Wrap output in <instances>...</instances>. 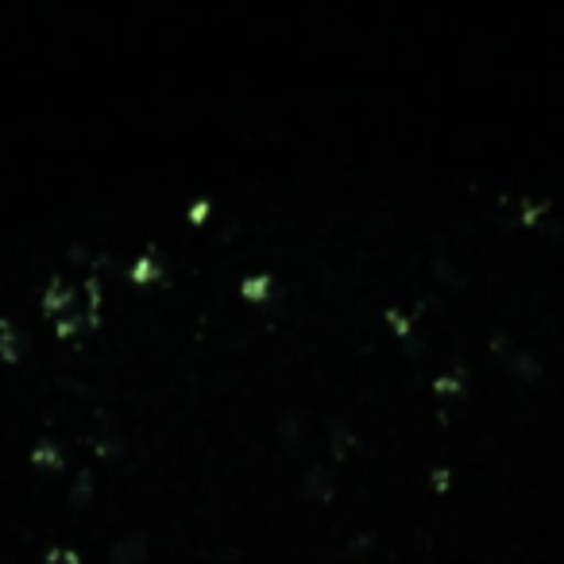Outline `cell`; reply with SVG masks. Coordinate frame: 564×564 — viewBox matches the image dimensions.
Wrapping results in <instances>:
<instances>
[{"mask_svg":"<svg viewBox=\"0 0 564 564\" xmlns=\"http://www.w3.org/2000/svg\"><path fill=\"white\" fill-rule=\"evenodd\" d=\"M32 464H40V468L55 471V468H63V453H58V445H55V441H43V445H35Z\"/></svg>","mask_w":564,"mask_h":564,"instance_id":"4","label":"cell"},{"mask_svg":"<svg viewBox=\"0 0 564 564\" xmlns=\"http://www.w3.org/2000/svg\"><path fill=\"white\" fill-rule=\"evenodd\" d=\"M47 564H78V553H70V549H51Z\"/></svg>","mask_w":564,"mask_h":564,"instance_id":"7","label":"cell"},{"mask_svg":"<svg viewBox=\"0 0 564 564\" xmlns=\"http://www.w3.org/2000/svg\"><path fill=\"white\" fill-rule=\"evenodd\" d=\"M89 487H94V484H89V476H82L78 479V487H74V507H86V502H89Z\"/></svg>","mask_w":564,"mask_h":564,"instance_id":"6","label":"cell"},{"mask_svg":"<svg viewBox=\"0 0 564 564\" xmlns=\"http://www.w3.org/2000/svg\"><path fill=\"white\" fill-rule=\"evenodd\" d=\"M148 556V538L143 533H128L109 549V564H140Z\"/></svg>","mask_w":564,"mask_h":564,"instance_id":"1","label":"cell"},{"mask_svg":"<svg viewBox=\"0 0 564 564\" xmlns=\"http://www.w3.org/2000/svg\"><path fill=\"white\" fill-rule=\"evenodd\" d=\"M306 495H310V499H329V495H333V476H329V471L310 468V476H306Z\"/></svg>","mask_w":564,"mask_h":564,"instance_id":"3","label":"cell"},{"mask_svg":"<svg viewBox=\"0 0 564 564\" xmlns=\"http://www.w3.org/2000/svg\"><path fill=\"white\" fill-rule=\"evenodd\" d=\"M66 302H70V291H66V286H58V282H51L47 299H43V310H47V314H63Z\"/></svg>","mask_w":564,"mask_h":564,"instance_id":"5","label":"cell"},{"mask_svg":"<svg viewBox=\"0 0 564 564\" xmlns=\"http://www.w3.org/2000/svg\"><path fill=\"white\" fill-rule=\"evenodd\" d=\"M28 352V337L12 322H0V360L17 364Z\"/></svg>","mask_w":564,"mask_h":564,"instance_id":"2","label":"cell"}]
</instances>
